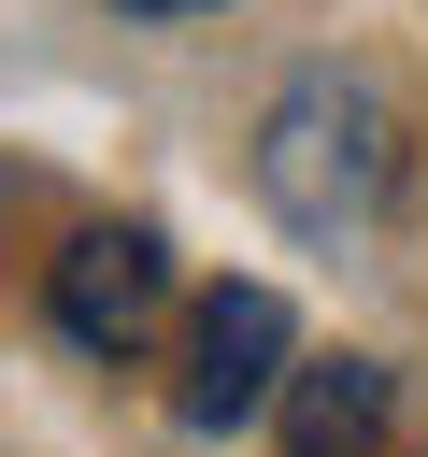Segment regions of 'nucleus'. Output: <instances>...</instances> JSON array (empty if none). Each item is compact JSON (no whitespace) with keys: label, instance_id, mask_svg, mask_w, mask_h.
<instances>
[{"label":"nucleus","instance_id":"f257e3e1","mask_svg":"<svg viewBox=\"0 0 428 457\" xmlns=\"http://www.w3.org/2000/svg\"><path fill=\"white\" fill-rule=\"evenodd\" d=\"M257 200L300 228V243H357V228H385V200H399V114L357 86V71H285L271 86V114H257Z\"/></svg>","mask_w":428,"mask_h":457},{"label":"nucleus","instance_id":"f03ea898","mask_svg":"<svg viewBox=\"0 0 428 457\" xmlns=\"http://www.w3.org/2000/svg\"><path fill=\"white\" fill-rule=\"evenodd\" d=\"M157 314H171V243H157V228H86V243L57 257V328H71L86 357H143Z\"/></svg>","mask_w":428,"mask_h":457},{"label":"nucleus","instance_id":"7ed1b4c3","mask_svg":"<svg viewBox=\"0 0 428 457\" xmlns=\"http://www.w3.org/2000/svg\"><path fill=\"white\" fill-rule=\"evenodd\" d=\"M285 300L271 286H214L200 300V371H185V428H257L285 400Z\"/></svg>","mask_w":428,"mask_h":457},{"label":"nucleus","instance_id":"20e7f679","mask_svg":"<svg viewBox=\"0 0 428 457\" xmlns=\"http://www.w3.org/2000/svg\"><path fill=\"white\" fill-rule=\"evenodd\" d=\"M385 414H399L385 357H314V371H285V457H371Z\"/></svg>","mask_w":428,"mask_h":457},{"label":"nucleus","instance_id":"39448f33","mask_svg":"<svg viewBox=\"0 0 428 457\" xmlns=\"http://www.w3.org/2000/svg\"><path fill=\"white\" fill-rule=\"evenodd\" d=\"M114 14H214V0H114Z\"/></svg>","mask_w":428,"mask_h":457}]
</instances>
